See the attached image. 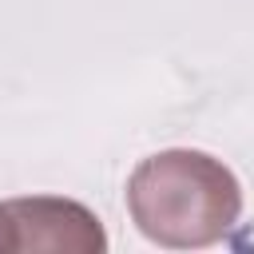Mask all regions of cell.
I'll use <instances>...</instances> for the list:
<instances>
[{
  "mask_svg": "<svg viewBox=\"0 0 254 254\" xmlns=\"http://www.w3.org/2000/svg\"><path fill=\"white\" fill-rule=\"evenodd\" d=\"M12 226H16V250H71V254H103L107 234L103 222L75 198L56 194H28L8 198Z\"/></svg>",
  "mask_w": 254,
  "mask_h": 254,
  "instance_id": "cell-2",
  "label": "cell"
},
{
  "mask_svg": "<svg viewBox=\"0 0 254 254\" xmlns=\"http://www.w3.org/2000/svg\"><path fill=\"white\" fill-rule=\"evenodd\" d=\"M0 250H16V226H12L8 202H0Z\"/></svg>",
  "mask_w": 254,
  "mask_h": 254,
  "instance_id": "cell-3",
  "label": "cell"
},
{
  "mask_svg": "<svg viewBox=\"0 0 254 254\" xmlns=\"http://www.w3.org/2000/svg\"><path fill=\"white\" fill-rule=\"evenodd\" d=\"M127 214L139 234L167 250H202L222 242L242 214L234 171L190 147L147 155L127 179Z\"/></svg>",
  "mask_w": 254,
  "mask_h": 254,
  "instance_id": "cell-1",
  "label": "cell"
}]
</instances>
